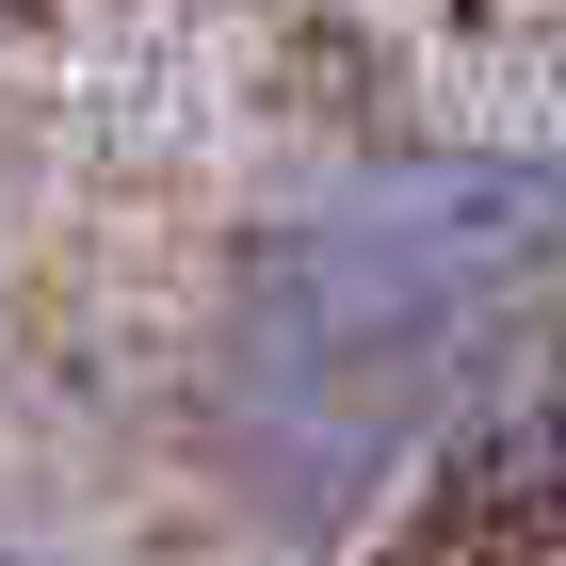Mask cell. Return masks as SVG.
Returning <instances> with one entry per match:
<instances>
[{
  "instance_id": "obj_1",
  "label": "cell",
  "mask_w": 566,
  "mask_h": 566,
  "mask_svg": "<svg viewBox=\"0 0 566 566\" xmlns=\"http://www.w3.org/2000/svg\"><path fill=\"white\" fill-rule=\"evenodd\" d=\"M551 307L566 163L534 146L340 163L227 260L195 324V470L243 534L340 551L405 485H453V453L534 389Z\"/></svg>"
}]
</instances>
